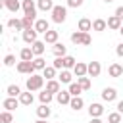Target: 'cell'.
Returning a JSON list of instances; mask_svg holds the SVG:
<instances>
[{
	"mask_svg": "<svg viewBox=\"0 0 123 123\" xmlns=\"http://www.w3.org/2000/svg\"><path fill=\"white\" fill-rule=\"evenodd\" d=\"M25 86H27V90H29V92H37V90H40V88L44 86V77H42V75H38V73H33V75H29V77H27Z\"/></svg>",
	"mask_w": 123,
	"mask_h": 123,
	"instance_id": "cell-1",
	"label": "cell"
},
{
	"mask_svg": "<svg viewBox=\"0 0 123 123\" xmlns=\"http://www.w3.org/2000/svg\"><path fill=\"white\" fill-rule=\"evenodd\" d=\"M71 42L73 44H81V46H90V42H92V38H90V35L88 33H83V31H75V33H71Z\"/></svg>",
	"mask_w": 123,
	"mask_h": 123,
	"instance_id": "cell-2",
	"label": "cell"
},
{
	"mask_svg": "<svg viewBox=\"0 0 123 123\" xmlns=\"http://www.w3.org/2000/svg\"><path fill=\"white\" fill-rule=\"evenodd\" d=\"M50 13H52V21L54 23H63L67 19V8L65 6H54V10Z\"/></svg>",
	"mask_w": 123,
	"mask_h": 123,
	"instance_id": "cell-3",
	"label": "cell"
},
{
	"mask_svg": "<svg viewBox=\"0 0 123 123\" xmlns=\"http://www.w3.org/2000/svg\"><path fill=\"white\" fill-rule=\"evenodd\" d=\"M37 37H38V33L35 31V27H33V29H25V31L21 33V38H23V42H25V44H29V46H33V44L38 40Z\"/></svg>",
	"mask_w": 123,
	"mask_h": 123,
	"instance_id": "cell-4",
	"label": "cell"
},
{
	"mask_svg": "<svg viewBox=\"0 0 123 123\" xmlns=\"http://www.w3.org/2000/svg\"><path fill=\"white\" fill-rule=\"evenodd\" d=\"M21 10H23V13L25 15H33V17H37V2L35 0H23L21 2Z\"/></svg>",
	"mask_w": 123,
	"mask_h": 123,
	"instance_id": "cell-5",
	"label": "cell"
},
{
	"mask_svg": "<svg viewBox=\"0 0 123 123\" xmlns=\"http://www.w3.org/2000/svg\"><path fill=\"white\" fill-rule=\"evenodd\" d=\"M17 73H21V75H33L37 69H35V65H33V62H19L17 63Z\"/></svg>",
	"mask_w": 123,
	"mask_h": 123,
	"instance_id": "cell-6",
	"label": "cell"
},
{
	"mask_svg": "<svg viewBox=\"0 0 123 123\" xmlns=\"http://www.w3.org/2000/svg\"><path fill=\"white\" fill-rule=\"evenodd\" d=\"M73 75L79 79V77H86L88 75V63H83V62H77V65L73 67Z\"/></svg>",
	"mask_w": 123,
	"mask_h": 123,
	"instance_id": "cell-7",
	"label": "cell"
},
{
	"mask_svg": "<svg viewBox=\"0 0 123 123\" xmlns=\"http://www.w3.org/2000/svg\"><path fill=\"white\" fill-rule=\"evenodd\" d=\"M102 113H104V106L100 102H92L88 106V115L90 117H102Z\"/></svg>",
	"mask_w": 123,
	"mask_h": 123,
	"instance_id": "cell-8",
	"label": "cell"
},
{
	"mask_svg": "<svg viewBox=\"0 0 123 123\" xmlns=\"http://www.w3.org/2000/svg\"><path fill=\"white\" fill-rule=\"evenodd\" d=\"M2 6H4L8 12H12V13H17V12L21 10V2H19V0H2Z\"/></svg>",
	"mask_w": 123,
	"mask_h": 123,
	"instance_id": "cell-9",
	"label": "cell"
},
{
	"mask_svg": "<svg viewBox=\"0 0 123 123\" xmlns=\"http://www.w3.org/2000/svg\"><path fill=\"white\" fill-rule=\"evenodd\" d=\"M52 54H54V58H63V56H67V46L63 42H56L52 46Z\"/></svg>",
	"mask_w": 123,
	"mask_h": 123,
	"instance_id": "cell-10",
	"label": "cell"
},
{
	"mask_svg": "<svg viewBox=\"0 0 123 123\" xmlns=\"http://www.w3.org/2000/svg\"><path fill=\"white\" fill-rule=\"evenodd\" d=\"M117 98V90L113 88V86H106L104 90H102V100L104 102H113Z\"/></svg>",
	"mask_w": 123,
	"mask_h": 123,
	"instance_id": "cell-11",
	"label": "cell"
},
{
	"mask_svg": "<svg viewBox=\"0 0 123 123\" xmlns=\"http://www.w3.org/2000/svg\"><path fill=\"white\" fill-rule=\"evenodd\" d=\"M71 94H69V90H60L58 94H56V100H58V104L60 106H69V102H71Z\"/></svg>",
	"mask_w": 123,
	"mask_h": 123,
	"instance_id": "cell-12",
	"label": "cell"
},
{
	"mask_svg": "<svg viewBox=\"0 0 123 123\" xmlns=\"http://www.w3.org/2000/svg\"><path fill=\"white\" fill-rule=\"evenodd\" d=\"M58 81H60L62 85H71V83H73V73H71L69 69H62L60 75H58Z\"/></svg>",
	"mask_w": 123,
	"mask_h": 123,
	"instance_id": "cell-13",
	"label": "cell"
},
{
	"mask_svg": "<svg viewBox=\"0 0 123 123\" xmlns=\"http://www.w3.org/2000/svg\"><path fill=\"white\" fill-rule=\"evenodd\" d=\"M17 106H19V98H12V96H8V98L2 102V108H4L6 111H13Z\"/></svg>",
	"mask_w": 123,
	"mask_h": 123,
	"instance_id": "cell-14",
	"label": "cell"
},
{
	"mask_svg": "<svg viewBox=\"0 0 123 123\" xmlns=\"http://www.w3.org/2000/svg\"><path fill=\"white\" fill-rule=\"evenodd\" d=\"M50 115H52V110H50L48 104H40V106L37 108V117H38V119H48Z\"/></svg>",
	"mask_w": 123,
	"mask_h": 123,
	"instance_id": "cell-15",
	"label": "cell"
},
{
	"mask_svg": "<svg viewBox=\"0 0 123 123\" xmlns=\"http://www.w3.org/2000/svg\"><path fill=\"white\" fill-rule=\"evenodd\" d=\"M77 31H83V33L92 31V21H90L88 17H81L79 23H77Z\"/></svg>",
	"mask_w": 123,
	"mask_h": 123,
	"instance_id": "cell-16",
	"label": "cell"
},
{
	"mask_svg": "<svg viewBox=\"0 0 123 123\" xmlns=\"http://www.w3.org/2000/svg\"><path fill=\"white\" fill-rule=\"evenodd\" d=\"M44 90H48L50 94H58V92L62 90V83H60V81H56V79L46 81V88H44Z\"/></svg>",
	"mask_w": 123,
	"mask_h": 123,
	"instance_id": "cell-17",
	"label": "cell"
},
{
	"mask_svg": "<svg viewBox=\"0 0 123 123\" xmlns=\"http://www.w3.org/2000/svg\"><path fill=\"white\" fill-rule=\"evenodd\" d=\"M121 27H123V21H121L117 15L108 17V29H111V31H119Z\"/></svg>",
	"mask_w": 123,
	"mask_h": 123,
	"instance_id": "cell-18",
	"label": "cell"
},
{
	"mask_svg": "<svg viewBox=\"0 0 123 123\" xmlns=\"http://www.w3.org/2000/svg\"><path fill=\"white\" fill-rule=\"evenodd\" d=\"M35 31H37V33L46 35V33L50 31V23H48L46 19H37V23H35Z\"/></svg>",
	"mask_w": 123,
	"mask_h": 123,
	"instance_id": "cell-19",
	"label": "cell"
},
{
	"mask_svg": "<svg viewBox=\"0 0 123 123\" xmlns=\"http://www.w3.org/2000/svg\"><path fill=\"white\" fill-rule=\"evenodd\" d=\"M19 58H21V62H33V60H35L33 48H31V46H25V48H21V52H19Z\"/></svg>",
	"mask_w": 123,
	"mask_h": 123,
	"instance_id": "cell-20",
	"label": "cell"
},
{
	"mask_svg": "<svg viewBox=\"0 0 123 123\" xmlns=\"http://www.w3.org/2000/svg\"><path fill=\"white\" fill-rule=\"evenodd\" d=\"M100 73H102L100 62H90L88 63V77H100Z\"/></svg>",
	"mask_w": 123,
	"mask_h": 123,
	"instance_id": "cell-21",
	"label": "cell"
},
{
	"mask_svg": "<svg viewBox=\"0 0 123 123\" xmlns=\"http://www.w3.org/2000/svg\"><path fill=\"white\" fill-rule=\"evenodd\" d=\"M108 75L113 77V79L121 77V75H123V65H119V63H111V65L108 67Z\"/></svg>",
	"mask_w": 123,
	"mask_h": 123,
	"instance_id": "cell-22",
	"label": "cell"
},
{
	"mask_svg": "<svg viewBox=\"0 0 123 123\" xmlns=\"http://www.w3.org/2000/svg\"><path fill=\"white\" fill-rule=\"evenodd\" d=\"M106 29H108V21H106V19L98 17V19H94V21H92V31L102 33V31H106Z\"/></svg>",
	"mask_w": 123,
	"mask_h": 123,
	"instance_id": "cell-23",
	"label": "cell"
},
{
	"mask_svg": "<svg viewBox=\"0 0 123 123\" xmlns=\"http://www.w3.org/2000/svg\"><path fill=\"white\" fill-rule=\"evenodd\" d=\"M31 48H33L35 58H38V56H42V54H44V50H46V42H44V40H37Z\"/></svg>",
	"mask_w": 123,
	"mask_h": 123,
	"instance_id": "cell-24",
	"label": "cell"
},
{
	"mask_svg": "<svg viewBox=\"0 0 123 123\" xmlns=\"http://www.w3.org/2000/svg\"><path fill=\"white\" fill-rule=\"evenodd\" d=\"M54 2L52 0H37V8L40 10V12H52L54 10Z\"/></svg>",
	"mask_w": 123,
	"mask_h": 123,
	"instance_id": "cell-25",
	"label": "cell"
},
{
	"mask_svg": "<svg viewBox=\"0 0 123 123\" xmlns=\"http://www.w3.org/2000/svg\"><path fill=\"white\" fill-rule=\"evenodd\" d=\"M10 29H13V31H21L23 33V21L21 19H17V17H12V19H8V23H6Z\"/></svg>",
	"mask_w": 123,
	"mask_h": 123,
	"instance_id": "cell-26",
	"label": "cell"
},
{
	"mask_svg": "<svg viewBox=\"0 0 123 123\" xmlns=\"http://www.w3.org/2000/svg\"><path fill=\"white\" fill-rule=\"evenodd\" d=\"M58 37H60V33L54 31V29H50V31L44 35V42H46V44H56V42H58Z\"/></svg>",
	"mask_w": 123,
	"mask_h": 123,
	"instance_id": "cell-27",
	"label": "cell"
},
{
	"mask_svg": "<svg viewBox=\"0 0 123 123\" xmlns=\"http://www.w3.org/2000/svg\"><path fill=\"white\" fill-rule=\"evenodd\" d=\"M33 100H35V96H33V92H21V96H19V104L21 106H31L33 104Z\"/></svg>",
	"mask_w": 123,
	"mask_h": 123,
	"instance_id": "cell-28",
	"label": "cell"
},
{
	"mask_svg": "<svg viewBox=\"0 0 123 123\" xmlns=\"http://www.w3.org/2000/svg\"><path fill=\"white\" fill-rule=\"evenodd\" d=\"M83 106H85V100H83L81 96H73V98H71V102H69V108H71V110H75V111L83 110Z\"/></svg>",
	"mask_w": 123,
	"mask_h": 123,
	"instance_id": "cell-29",
	"label": "cell"
},
{
	"mask_svg": "<svg viewBox=\"0 0 123 123\" xmlns=\"http://www.w3.org/2000/svg\"><path fill=\"white\" fill-rule=\"evenodd\" d=\"M21 21H23V31H25V29H33V27H35L37 17H33V15H23Z\"/></svg>",
	"mask_w": 123,
	"mask_h": 123,
	"instance_id": "cell-30",
	"label": "cell"
},
{
	"mask_svg": "<svg viewBox=\"0 0 123 123\" xmlns=\"http://www.w3.org/2000/svg\"><path fill=\"white\" fill-rule=\"evenodd\" d=\"M62 63H63V69H73L77 65V60L73 56H63L62 58Z\"/></svg>",
	"mask_w": 123,
	"mask_h": 123,
	"instance_id": "cell-31",
	"label": "cell"
},
{
	"mask_svg": "<svg viewBox=\"0 0 123 123\" xmlns=\"http://www.w3.org/2000/svg\"><path fill=\"white\" fill-rule=\"evenodd\" d=\"M56 71H58V69H56L54 65H48V67L42 71V77H44L46 81H52V79H56V77H58V75H56Z\"/></svg>",
	"mask_w": 123,
	"mask_h": 123,
	"instance_id": "cell-32",
	"label": "cell"
},
{
	"mask_svg": "<svg viewBox=\"0 0 123 123\" xmlns=\"http://www.w3.org/2000/svg\"><path fill=\"white\" fill-rule=\"evenodd\" d=\"M6 94H8V96H12V98H19V96H21V88H19L17 85H8Z\"/></svg>",
	"mask_w": 123,
	"mask_h": 123,
	"instance_id": "cell-33",
	"label": "cell"
},
{
	"mask_svg": "<svg viewBox=\"0 0 123 123\" xmlns=\"http://www.w3.org/2000/svg\"><path fill=\"white\" fill-rule=\"evenodd\" d=\"M33 65H35V69H37V71H44V69L48 67V65H46V60H44L42 56L35 58V60H33Z\"/></svg>",
	"mask_w": 123,
	"mask_h": 123,
	"instance_id": "cell-34",
	"label": "cell"
},
{
	"mask_svg": "<svg viewBox=\"0 0 123 123\" xmlns=\"http://www.w3.org/2000/svg\"><path fill=\"white\" fill-rule=\"evenodd\" d=\"M52 98H54V94H50L48 90H42V92H38V100H40V104H48V106H50Z\"/></svg>",
	"mask_w": 123,
	"mask_h": 123,
	"instance_id": "cell-35",
	"label": "cell"
},
{
	"mask_svg": "<svg viewBox=\"0 0 123 123\" xmlns=\"http://www.w3.org/2000/svg\"><path fill=\"white\" fill-rule=\"evenodd\" d=\"M67 90H69V94H71V96H81V92H83V86H81L79 83H71Z\"/></svg>",
	"mask_w": 123,
	"mask_h": 123,
	"instance_id": "cell-36",
	"label": "cell"
},
{
	"mask_svg": "<svg viewBox=\"0 0 123 123\" xmlns=\"http://www.w3.org/2000/svg\"><path fill=\"white\" fill-rule=\"evenodd\" d=\"M108 123H123V115L119 111H111L108 115Z\"/></svg>",
	"mask_w": 123,
	"mask_h": 123,
	"instance_id": "cell-37",
	"label": "cell"
},
{
	"mask_svg": "<svg viewBox=\"0 0 123 123\" xmlns=\"http://www.w3.org/2000/svg\"><path fill=\"white\" fill-rule=\"evenodd\" d=\"M77 83L83 86V90H88V88L92 86V83H90V77H79V79H77Z\"/></svg>",
	"mask_w": 123,
	"mask_h": 123,
	"instance_id": "cell-38",
	"label": "cell"
},
{
	"mask_svg": "<svg viewBox=\"0 0 123 123\" xmlns=\"http://www.w3.org/2000/svg\"><path fill=\"white\" fill-rule=\"evenodd\" d=\"M4 65H6V67L15 65V56H13V54H6V56H4Z\"/></svg>",
	"mask_w": 123,
	"mask_h": 123,
	"instance_id": "cell-39",
	"label": "cell"
},
{
	"mask_svg": "<svg viewBox=\"0 0 123 123\" xmlns=\"http://www.w3.org/2000/svg\"><path fill=\"white\" fill-rule=\"evenodd\" d=\"M0 119H2V123H13V115H12V111H2V115H0Z\"/></svg>",
	"mask_w": 123,
	"mask_h": 123,
	"instance_id": "cell-40",
	"label": "cell"
},
{
	"mask_svg": "<svg viewBox=\"0 0 123 123\" xmlns=\"http://www.w3.org/2000/svg\"><path fill=\"white\" fill-rule=\"evenodd\" d=\"M85 0H67V8H81Z\"/></svg>",
	"mask_w": 123,
	"mask_h": 123,
	"instance_id": "cell-41",
	"label": "cell"
},
{
	"mask_svg": "<svg viewBox=\"0 0 123 123\" xmlns=\"http://www.w3.org/2000/svg\"><path fill=\"white\" fill-rule=\"evenodd\" d=\"M52 65H54V67H56V69H60V71H62V69H63V63H62V58H56V60H54V63H52Z\"/></svg>",
	"mask_w": 123,
	"mask_h": 123,
	"instance_id": "cell-42",
	"label": "cell"
},
{
	"mask_svg": "<svg viewBox=\"0 0 123 123\" xmlns=\"http://www.w3.org/2000/svg\"><path fill=\"white\" fill-rule=\"evenodd\" d=\"M115 54H117V56H119V58H123V42H121V44H117V46H115Z\"/></svg>",
	"mask_w": 123,
	"mask_h": 123,
	"instance_id": "cell-43",
	"label": "cell"
},
{
	"mask_svg": "<svg viewBox=\"0 0 123 123\" xmlns=\"http://www.w3.org/2000/svg\"><path fill=\"white\" fill-rule=\"evenodd\" d=\"M115 15H117V17H119V19L123 21V6H119V8L115 10Z\"/></svg>",
	"mask_w": 123,
	"mask_h": 123,
	"instance_id": "cell-44",
	"label": "cell"
},
{
	"mask_svg": "<svg viewBox=\"0 0 123 123\" xmlns=\"http://www.w3.org/2000/svg\"><path fill=\"white\" fill-rule=\"evenodd\" d=\"M117 111L123 115V100H121V102H117Z\"/></svg>",
	"mask_w": 123,
	"mask_h": 123,
	"instance_id": "cell-45",
	"label": "cell"
},
{
	"mask_svg": "<svg viewBox=\"0 0 123 123\" xmlns=\"http://www.w3.org/2000/svg\"><path fill=\"white\" fill-rule=\"evenodd\" d=\"M90 123H104L100 117H90Z\"/></svg>",
	"mask_w": 123,
	"mask_h": 123,
	"instance_id": "cell-46",
	"label": "cell"
},
{
	"mask_svg": "<svg viewBox=\"0 0 123 123\" xmlns=\"http://www.w3.org/2000/svg\"><path fill=\"white\" fill-rule=\"evenodd\" d=\"M35 123H48V121H46V119H37Z\"/></svg>",
	"mask_w": 123,
	"mask_h": 123,
	"instance_id": "cell-47",
	"label": "cell"
},
{
	"mask_svg": "<svg viewBox=\"0 0 123 123\" xmlns=\"http://www.w3.org/2000/svg\"><path fill=\"white\" fill-rule=\"evenodd\" d=\"M104 2H106V4H110V2H113V0H104Z\"/></svg>",
	"mask_w": 123,
	"mask_h": 123,
	"instance_id": "cell-48",
	"label": "cell"
},
{
	"mask_svg": "<svg viewBox=\"0 0 123 123\" xmlns=\"http://www.w3.org/2000/svg\"><path fill=\"white\" fill-rule=\"evenodd\" d=\"M119 33H121V35H123V27H121V29H119Z\"/></svg>",
	"mask_w": 123,
	"mask_h": 123,
	"instance_id": "cell-49",
	"label": "cell"
}]
</instances>
